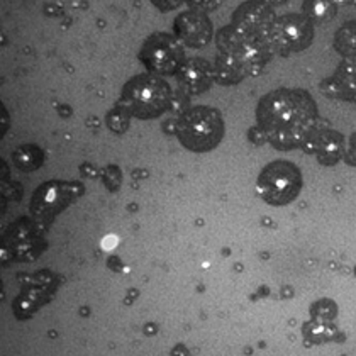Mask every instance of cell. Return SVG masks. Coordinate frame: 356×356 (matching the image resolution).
<instances>
[{
	"mask_svg": "<svg viewBox=\"0 0 356 356\" xmlns=\"http://www.w3.org/2000/svg\"><path fill=\"white\" fill-rule=\"evenodd\" d=\"M258 127L277 149H293L305 145L317 127V106L299 88H278L260 100Z\"/></svg>",
	"mask_w": 356,
	"mask_h": 356,
	"instance_id": "1",
	"label": "cell"
},
{
	"mask_svg": "<svg viewBox=\"0 0 356 356\" xmlns=\"http://www.w3.org/2000/svg\"><path fill=\"white\" fill-rule=\"evenodd\" d=\"M302 148L307 151V153L316 154L319 163L326 166L336 165L341 160L343 154L346 153V148H344V138L338 133V131L317 129V127Z\"/></svg>",
	"mask_w": 356,
	"mask_h": 356,
	"instance_id": "10",
	"label": "cell"
},
{
	"mask_svg": "<svg viewBox=\"0 0 356 356\" xmlns=\"http://www.w3.org/2000/svg\"><path fill=\"white\" fill-rule=\"evenodd\" d=\"M177 136L185 148L195 153L214 149L224 138L222 115L207 106L192 107L178 119Z\"/></svg>",
	"mask_w": 356,
	"mask_h": 356,
	"instance_id": "3",
	"label": "cell"
},
{
	"mask_svg": "<svg viewBox=\"0 0 356 356\" xmlns=\"http://www.w3.org/2000/svg\"><path fill=\"white\" fill-rule=\"evenodd\" d=\"M245 68L239 65V61L234 56L222 55L219 53L218 60L214 63V80L220 85H234L246 79Z\"/></svg>",
	"mask_w": 356,
	"mask_h": 356,
	"instance_id": "12",
	"label": "cell"
},
{
	"mask_svg": "<svg viewBox=\"0 0 356 356\" xmlns=\"http://www.w3.org/2000/svg\"><path fill=\"white\" fill-rule=\"evenodd\" d=\"M263 2L268 3V6L275 7V6H284V3H287L289 0H263Z\"/></svg>",
	"mask_w": 356,
	"mask_h": 356,
	"instance_id": "21",
	"label": "cell"
},
{
	"mask_svg": "<svg viewBox=\"0 0 356 356\" xmlns=\"http://www.w3.org/2000/svg\"><path fill=\"white\" fill-rule=\"evenodd\" d=\"M139 60L153 75H178L185 65L184 48L180 40L172 34L154 33L143 42Z\"/></svg>",
	"mask_w": 356,
	"mask_h": 356,
	"instance_id": "5",
	"label": "cell"
},
{
	"mask_svg": "<svg viewBox=\"0 0 356 356\" xmlns=\"http://www.w3.org/2000/svg\"><path fill=\"white\" fill-rule=\"evenodd\" d=\"M302 13L314 24H326L331 19H334L338 13V3L334 0H304Z\"/></svg>",
	"mask_w": 356,
	"mask_h": 356,
	"instance_id": "13",
	"label": "cell"
},
{
	"mask_svg": "<svg viewBox=\"0 0 356 356\" xmlns=\"http://www.w3.org/2000/svg\"><path fill=\"white\" fill-rule=\"evenodd\" d=\"M334 48L344 58L356 56V22H348L334 36Z\"/></svg>",
	"mask_w": 356,
	"mask_h": 356,
	"instance_id": "14",
	"label": "cell"
},
{
	"mask_svg": "<svg viewBox=\"0 0 356 356\" xmlns=\"http://www.w3.org/2000/svg\"><path fill=\"white\" fill-rule=\"evenodd\" d=\"M175 34L191 48H202L212 38V22L206 13L197 9L185 10L175 19Z\"/></svg>",
	"mask_w": 356,
	"mask_h": 356,
	"instance_id": "9",
	"label": "cell"
},
{
	"mask_svg": "<svg viewBox=\"0 0 356 356\" xmlns=\"http://www.w3.org/2000/svg\"><path fill=\"white\" fill-rule=\"evenodd\" d=\"M104 181H106V185L111 188V191L118 188L119 181H121V175H119L118 168H114V166H109V168L106 170V173H104Z\"/></svg>",
	"mask_w": 356,
	"mask_h": 356,
	"instance_id": "18",
	"label": "cell"
},
{
	"mask_svg": "<svg viewBox=\"0 0 356 356\" xmlns=\"http://www.w3.org/2000/svg\"><path fill=\"white\" fill-rule=\"evenodd\" d=\"M129 118L131 115L124 109H115L107 115V124L114 133H124L129 126Z\"/></svg>",
	"mask_w": 356,
	"mask_h": 356,
	"instance_id": "16",
	"label": "cell"
},
{
	"mask_svg": "<svg viewBox=\"0 0 356 356\" xmlns=\"http://www.w3.org/2000/svg\"><path fill=\"white\" fill-rule=\"evenodd\" d=\"M277 21L272 6L263 0H248L233 14V26L253 38H263L270 33Z\"/></svg>",
	"mask_w": 356,
	"mask_h": 356,
	"instance_id": "8",
	"label": "cell"
},
{
	"mask_svg": "<svg viewBox=\"0 0 356 356\" xmlns=\"http://www.w3.org/2000/svg\"><path fill=\"white\" fill-rule=\"evenodd\" d=\"M192 3L193 9L200 10V13H211V10L218 9L222 0H188Z\"/></svg>",
	"mask_w": 356,
	"mask_h": 356,
	"instance_id": "17",
	"label": "cell"
},
{
	"mask_svg": "<svg viewBox=\"0 0 356 356\" xmlns=\"http://www.w3.org/2000/svg\"><path fill=\"white\" fill-rule=\"evenodd\" d=\"M80 193H82V187L79 184H60V181L44 184L31 200V212L38 220L48 222L61 209L73 202Z\"/></svg>",
	"mask_w": 356,
	"mask_h": 356,
	"instance_id": "7",
	"label": "cell"
},
{
	"mask_svg": "<svg viewBox=\"0 0 356 356\" xmlns=\"http://www.w3.org/2000/svg\"><path fill=\"white\" fill-rule=\"evenodd\" d=\"M122 109L138 119H153L168 111L172 88L156 75H138L122 88Z\"/></svg>",
	"mask_w": 356,
	"mask_h": 356,
	"instance_id": "2",
	"label": "cell"
},
{
	"mask_svg": "<svg viewBox=\"0 0 356 356\" xmlns=\"http://www.w3.org/2000/svg\"><path fill=\"white\" fill-rule=\"evenodd\" d=\"M151 2H153L154 7L163 10V13H168V10H173L177 9V7H180L185 0H151Z\"/></svg>",
	"mask_w": 356,
	"mask_h": 356,
	"instance_id": "19",
	"label": "cell"
},
{
	"mask_svg": "<svg viewBox=\"0 0 356 356\" xmlns=\"http://www.w3.org/2000/svg\"><path fill=\"white\" fill-rule=\"evenodd\" d=\"M338 6H356V0H334Z\"/></svg>",
	"mask_w": 356,
	"mask_h": 356,
	"instance_id": "22",
	"label": "cell"
},
{
	"mask_svg": "<svg viewBox=\"0 0 356 356\" xmlns=\"http://www.w3.org/2000/svg\"><path fill=\"white\" fill-rule=\"evenodd\" d=\"M14 160L19 168L29 172V170H36L42 163V153L34 146H24V148L15 151Z\"/></svg>",
	"mask_w": 356,
	"mask_h": 356,
	"instance_id": "15",
	"label": "cell"
},
{
	"mask_svg": "<svg viewBox=\"0 0 356 356\" xmlns=\"http://www.w3.org/2000/svg\"><path fill=\"white\" fill-rule=\"evenodd\" d=\"M275 53H299L314 40V22L304 14H285L275 21L266 34Z\"/></svg>",
	"mask_w": 356,
	"mask_h": 356,
	"instance_id": "6",
	"label": "cell"
},
{
	"mask_svg": "<svg viewBox=\"0 0 356 356\" xmlns=\"http://www.w3.org/2000/svg\"><path fill=\"white\" fill-rule=\"evenodd\" d=\"M344 154H346L348 163L356 166V133L350 138V143H348L346 153H344Z\"/></svg>",
	"mask_w": 356,
	"mask_h": 356,
	"instance_id": "20",
	"label": "cell"
},
{
	"mask_svg": "<svg viewBox=\"0 0 356 356\" xmlns=\"http://www.w3.org/2000/svg\"><path fill=\"white\" fill-rule=\"evenodd\" d=\"M257 191L270 206H287L302 191L300 170L290 161H272L258 175Z\"/></svg>",
	"mask_w": 356,
	"mask_h": 356,
	"instance_id": "4",
	"label": "cell"
},
{
	"mask_svg": "<svg viewBox=\"0 0 356 356\" xmlns=\"http://www.w3.org/2000/svg\"><path fill=\"white\" fill-rule=\"evenodd\" d=\"M180 85L191 94H202L214 82V67L202 58H192L178 72Z\"/></svg>",
	"mask_w": 356,
	"mask_h": 356,
	"instance_id": "11",
	"label": "cell"
}]
</instances>
